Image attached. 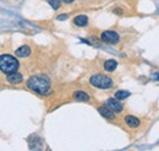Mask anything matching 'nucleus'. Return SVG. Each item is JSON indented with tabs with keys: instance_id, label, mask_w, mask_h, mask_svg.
Returning a JSON list of instances; mask_svg holds the SVG:
<instances>
[{
	"instance_id": "11",
	"label": "nucleus",
	"mask_w": 159,
	"mask_h": 151,
	"mask_svg": "<svg viewBox=\"0 0 159 151\" xmlns=\"http://www.w3.org/2000/svg\"><path fill=\"white\" fill-rule=\"evenodd\" d=\"M118 67V62L115 60H108L104 62V70L108 72H113Z\"/></svg>"
},
{
	"instance_id": "9",
	"label": "nucleus",
	"mask_w": 159,
	"mask_h": 151,
	"mask_svg": "<svg viewBox=\"0 0 159 151\" xmlns=\"http://www.w3.org/2000/svg\"><path fill=\"white\" fill-rule=\"evenodd\" d=\"M22 79H23V77H22V75L19 73L17 71L14 72V73L7 75V80H9L10 83H12V84H19V83L22 82Z\"/></svg>"
},
{
	"instance_id": "16",
	"label": "nucleus",
	"mask_w": 159,
	"mask_h": 151,
	"mask_svg": "<svg viewBox=\"0 0 159 151\" xmlns=\"http://www.w3.org/2000/svg\"><path fill=\"white\" fill-rule=\"evenodd\" d=\"M66 19H67V15H60V16H58V19H60V21Z\"/></svg>"
},
{
	"instance_id": "2",
	"label": "nucleus",
	"mask_w": 159,
	"mask_h": 151,
	"mask_svg": "<svg viewBox=\"0 0 159 151\" xmlns=\"http://www.w3.org/2000/svg\"><path fill=\"white\" fill-rule=\"evenodd\" d=\"M19 61L11 55H7V54H4V55H0V71L4 72L5 75H10V73H14L19 70Z\"/></svg>"
},
{
	"instance_id": "5",
	"label": "nucleus",
	"mask_w": 159,
	"mask_h": 151,
	"mask_svg": "<svg viewBox=\"0 0 159 151\" xmlns=\"http://www.w3.org/2000/svg\"><path fill=\"white\" fill-rule=\"evenodd\" d=\"M107 104H108V106L114 111V112H121L122 110H124V106H122V104L120 102L119 100L115 97V99H108L107 100Z\"/></svg>"
},
{
	"instance_id": "3",
	"label": "nucleus",
	"mask_w": 159,
	"mask_h": 151,
	"mask_svg": "<svg viewBox=\"0 0 159 151\" xmlns=\"http://www.w3.org/2000/svg\"><path fill=\"white\" fill-rule=\"evenodd\" d=\"M89 83L96 87V88H100V89H108L113 87V79L108 76L104 75H96L92 76L89 79Z\"/></svg>"
},
{
	"instance_id": "12",
	"label": "nucleus",
	"mask_w": 159,
	"mask_h": 151,
	"mask_svg": "<svg viewBox=\"0 0 159 151\" xmlns=\"http://www.w3.org/2000/svg\"><path fill=\"white\" fill-rule=\"evenodd\" d=\"M74 97H75L77 101H88V100H89L88 94H86L84 92H81V90H77V92L74 94Z\"/></svg>"
},
{
	"instance_id": "4",
	"label": "nucleus",
	"mask_w": 159,
	"mask_h": 151,
	"mask_svg": "<svg viewBox=\"0 0 159 151\" xmlns=\"http://www.w3.org/2000/svg\"><path fill=\"white\" fill-rule=\"evenodd\" d=\"M100 39L107 44H116L119 41V34L114 31H105L102 33Z\"/></svg>"
},
{
	"instance_id": "7",
	"label": "nucleus",
	"mask_w": 159,
	"mask_h": 151,
	"mask_svg": "<svg viewBox=\"0 0 159 151\" xmlns=\"http://www.w3.org/2000/svg\"><path fill=\"white\" fill-rule=\"evenodd\" d=\"M125 123L130 127V128H137L139 126V119L137 118V117H135V116H131V114H129V116H126L125 117Z\"/></svg>"
},
{
	"instance_id": "17",
	"label": "nucleus",
	"mask_w": 159,
	"mask_h": 151,
	"mask_svg": "<svg viewBox=\"0 0 159 151\" xmlns=\"http://www.w3.org/2000/svg\"><path fill=\"white\" fill-rule=\"evenodd\" d=\"M114 12H116L118 15H121V14H122V10H120V9H114Z\"/></svg>"
},
{
	"instance_id": "15",
	"label": "nucleus",
	"mask_w": 159,
	"mask_h": 151,
	"mask_svg": "<svg viewBox=\"0 0 159 151\" xmlns=\"http://www.w3.org/2000/svg\"><path fill=\"white\" fill-rule=\"evenodd\" d=\"M152 78H153L154 80H159V72H154V73L152 75Z\"/></svg>"
},
{
	"instance_id": "14",
	"label": "nucleus",
	"mask_w": 159,
	"mask_h": 151,
	"mask_svg": "<svg viewBox=\"0 0 159 151\" xmlns=\"http://www.w3.org/2000/svg\"><path fill=\"white\" fill-rule=\"evenodd\" d=\"M49 4L54 10H58L60 7V0H49Z\"/></svg>"
},
{
	"instance_id": "10",
	"label": "nucleus",
	"mask_w": 159,
	"mask_h": 151,
	"mask_svg": "<svg viewBox=\"0 0 159 151\" xmlns=\"http://www.w3.org/2000/svg\"><path fill=\"white\" fill-rule=\"evenodd\" d=\"M74 23H75V26H77V27H84V26H87V23H88V19H87V16H84V15H80V16H76V17L74 19Z\"/></svg>"
},
{
	"instance_id": "6",
	"label": "nucleus",
	"mask_w": 159,
	"mask_h": 151,
	"mask_svg": "<svg viewBox=\"0 0 159 151\" xmlns=\"http://www.w3.org/2000/svg\"><path fill=\"white\" fill-rule=\"evenodd\" d=\"M98 111H99L100 114H102L103 117H105L107 119H114V118H115L114 111H113L109 106H100V107H98Z\"/></svg>"
},
{
	"instance_id": "18",
	"label": "nucleus",
	"mask_w": 159,
	"mask_h": 151,
	"mask_svg": "<svg viewBox=\"0 0 159 151\" xmlns=\"http://www.w3.org/2000/svg\"><path fill=\"white\" fill-rule=\"evenodd\" d=\"M74 0H62V2H65V4H70V2H72Z\"/></svg>"
},
{
	"instance_id": "1",
	"label": "nucleus",
	"mask_w": 159,
	"mask_h": 151,
	"mask_svg": "<svg viewBox=\"0 0 159 151\" xmlns=\"http://www.w3.org/2000/svg\"><path fill=\"white\" fill-rule=\"evenodd\" d=\"M27 87L38 94L45 95L50 90V80L45 76H33L27 80Z\"/></svg>"
},
{
	"instance_id": "8",
	"label": "nucleus",
	"mask_w": 159,
	"mask_h": 151,
	"mask_svg": "<svg viewBox=\"0 0 159 151\" xmlns=\"http://www.w3.org/2000/svg\"><path fill=\"white\" fill-rule=\"evenodd\" d=\"M16 56L19 57H27L31 55V48L27 46V45H23V46H20L16 51H15Z\"/></svg>"
},
{
	"instance_id": "13",
	"label": "nucleus",
	"mask_w": 159,
	"mask_h": 151,
	"mask_svg": "<svg viewBox=\"0 0 159 151\" xmlns=\"http://www.w3.org/2000/svg\"><path fill=\"white\" fill-rule=\"evenodd\" d=\"M129 96H130V92H127V90H119L115 93V97L118 100H125Z\"/></svg>"
}]
</instances>
